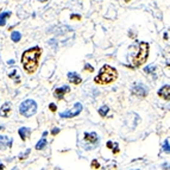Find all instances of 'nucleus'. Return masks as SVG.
Listing matches in <instances>:
<instances>
[{
  "mask_svg": "<svg viewBox=\"0 0 170 170\" xmlns=\"http://www.w3.org/2000/svg\"><path fill=\"white\" fill-rule=\"evenodd\" d=\"M149 56V44L147 42H137L129 48V59L130 63L133 68H138L147 62Z\"/></svg>",
  "mask_w": 170,
  "mask_h": 170,
  "instance_id": "obj_1",
  "label": "nucleus"
},
{
  "mask_svg": "<svg viewBox=\"0 0 170 170\" xmlns=\"http://www.w3.org/2000/svg\"><path fill=\"white\" fill-rule=\"evenodd\" d=\"M42 55V49L39 47H33L24 51L22 55V64L24 70L29 74H33L39 63V59Z\"/></svg>",
  "mask_w": 170,
  "mask_h": 170,
  "instance_id": "obj_2",
  "label": "nucleus"
},
{
  "mask_svg": "<svg viewBox=\"0 0 170 170\" xmlns=\"http://www.w3.org/2000/svg\"><path fill=\"white\" fill-rule=\"evenodd\" d=\"M118 77V71L114 67H111L108 64H105L100 69L99 74L95 76L94 81L99 85H108L113 82Z\"/></svg>",
  "mask_w": 170,
  "mask_h": 170,
  "instance_id": "obj_3",
  "label": "nucleus"
},
{
  "mask_svg": "<svg viewBox=\"0 0 170 170\" xmlns=\"http://www.w3.org/2000/svg\"><path fill=\"white\" fill-rule=\"evenodd\" d=\"M19 112H20V114L24 116V117L26 118L32 117L36 112H37V104H36V101L31 99L24 100L23 102L19 105Z\"/></svg>",
  "mask_w": 170,
  "mask_h": 170,
  "instance_id": "obj_4",
  "label": "nucleus"
},
{
  "mask_svg": "<svg viewBox=\"0 0 170 170\" xmlns=\"http://www.w3.org/2000/svg\"><path fill=\"white\" fill-rule=\"evenodd\" d=\"M83 147L86 149V150H92L94 147H98V144H99V136L96 135L95 132H92V133H89V132H85L83 133Z\"/></svg>",
  "mask_w": 170,
  "mask_h": 170,
  "instance_id": "obj_5",
  "label": "nucleus"
},
{
  "mask_svg": "<svg viewBox=\"0 0 170 170\" xmlns=\"http://www.w3.org/2000/svg\"><path fill=\"white\" fill-rule=\"evenodd\" d=\"M81 112H82V104L76 102L75 105L73 106L71 110H68V111H65V112H61L59 116H61V118H73V117L79 116Z\"/></svg>",
  "mask_w": 170,
  "mask_h": 170,
  "instance_id": "obj_6",
  "label": "nucleus"
},
{
  "mask_svg": "<svg viewBox=\"0 0 170 170\" xmlns=\"http://www.w3.org/2000/svg\"><path fill=\"white\" fill-rule=\"evenodd\" d=\"M131 93L136 95V96H142V98H145L149 93V89L144 83H136L133 85V87L131 89Z\"/></svg>",
  "mask_w": 170,
  "mask_h": 170,
  "instance_id": "obj_7",
  "label": "nucleus"
},
{
  "mask_svg": "<svg viewBox=\"0 0 170 170\" xmlns=\"http://www.w3.org/2000/svg\"><path fill=\"white\" fill-rule=\"evenodd\" d=\"M158 96H161L164 100H170V86L169 85H164L163 87L158 90Z\"/></svg>",
  "mask_w": 170,
  "mask_h": 170,
  "instance_id": "obj_8",
  "label": "nucleus"
},
{
  "mask_svg": "<svg viewBox=\"0 0 170 170\" xmlns=\"http://www.w3.org/2000/svg\"><path fill=\"white\" fill-rule=\"evenodd\" d=\"M70 89H69V87L68 86H63V87H59L56 88L55 90H54V95L57 98V99H62L63 96H64L65 93H68Z\"/></svg>",
  "mask_w": 170,
  "mask_h": 170,
  "instance_id": "obj_9",
  "label": "nucleus"
},
{
  "mask_svg": "<svg viewBox=\"0 0 170 170\" xmlns=\"http://www.w3.org/2000/svg\"><path fill=\"white\" fill-rule=\"evenodd\" d=\"M68 80L74 85H80L82 82V77H80V75L77 73H68Z\"/></svg>",
  "mask_w": 170,
  "mask_h": 170,
  "instance_id": "obj_10",
  "label": "nucleus"
},
{
  "mask_svg": "<svg viewBox=\"0 0 170 170\" xmlns=\"http://www.w3.org/2000/svg\"><path fill=\"white\" fill-rule=\"evenodd\" d=\"M10 112H11V104L10 102H5L4 105L1 106V108H0V116L1 117H8Z\"/></svg>",
  "mask_w": 170,
  "mask_h": 170,
  "instance_id": "obj_11",
  "label": "nucleus"
},
{
  "mask_svg": "<svg viewBox=\"0 0 170 170\" xmlns=\"http://www.w3.org/2000/svg\"><path fill=\"white\" fill-rule=\"evenodd\" d=\"M30 132H31V130H30L29 127H20V129H19V131H18V133H19L20 138H22L23 141H25V139L29 137Z\"/></svg>",
  "mask_w": 170,
  "mask_h": 170,
  "instance_id": "obj_12",
  "label": "nucleus"
},
{
  "mask_svg": "<svg viewBox=\"0 0 170 170\" xmlns=\"http://www.w3.org/2000/svg\"><path fill=\"white\" fill-rule=\"evenodd\" d=\"M4 145V147H10L12 144V139L10 137H6V136H0V145Z\"/></svg>",
  "mask_w": 170,
  "mask_h": 170,
  "instance_id": "obj_13",
  "label": "nucleus"
},
{
  "mask_svg": "<svg viewBox=\"0 0 170 170\" xmlns=\"http://www.w3.org/2000/svg\"><path fill=\"white\" fill-rule=\"evenodd\" d=\"M11 16V12H3L0 13V26H4L6 24V19Z\"/></svg>",
  "mask_w": 170,
  "mask_h": 170,
  "instance_id": "obj_14",
  "label": "nucleus"
},
{
  "mask_svg": "<svg viewBox=\"0 0 170 170\" xmlns=\"http://www.w3.org/2000/svg\"><path fill=\"white\" fill-rule=\"evenodd\" d=\"M107 147H108V149H113V152H114V153L119 152V147H118V143L107 142Z\"/></svg>",
  "mask_w": 170,
  "mask_h": 170,
  "instance_id": "obj_15",
  "label": "nucleus"
},
{
  "mask_svg": "<svg viewBox=\"0 0 170 170\" xmlns=\"http://www.w3.org/2000/svg\"><path fill=\"white\" fill-rule=\"evenodd\" d=\"M108 111H110V107L104 105L99 108V114L101 116V117H106V116H107V113H108Z\"/></svg>",
  "mask_w": 170,
  "mask_h": 170,
  "instance_id": "obj_16",
  "label": "nucleus"
},
{
  "mask_svg": "<svg viewBox=\"0 0 170 170\" xmlns=\"http://www.w3.org/2000/svg\"><path fill=\"white\" fill-rule=\"evenodd\" d=\"M45 145H47V139H45V137H43L41 141L37 143V145H36V150H42V149H44Z\"/></svg>",
  "mask_w": 170,
  "mask_h": 170,
  "instance_id": "obj_17",
  "label": "nucleus"
},
{
  "mask_svg": "<svg viewBox=\"0 0 170 170\" xmlns=\"http://www.w3.org/2000/svg\"><path fill=\"white\" fill-rule=\"evenodd\" d=\"M20 38H22V35H20V32H18V31H13L11 35V39L13 42H19L20 41Z\"/></svg>",
  "mask_w": 170,
  "mask_h": 170,
  "instance_id": "obj_18",
  "label": "nucleus"
},
{
  "mask_svg": "<svg viewBox=\"0 0 170 170\" xmlns=\"http://www.w3.org/2000/svg\"><path fill=\"white\" fill-rule=\"evenodd\" d=\"M162 149H163V151L164 152H170V144H169V139H165L164 143L162 144Z\"/></svg>",
  "mask_w": 170,
  "mask_h": 170,
  "instance_id": "obj_19",
  "label": "nucleus"
},
{
  "mask_svg": "<svg viewBox=\"0 0 170 170\" xmlns=\"http://www.w3.org/2000/svg\"><path fill=\"white\" fill-rule=\"evenodd\" d=\"M155 70H156V67H155V65L147 67V68H145V69H144V71H145V73H149V74H152Z\"/></svg>",
  "mask_w": 170,
  "mask_h": 170,
  "instance_id": "obj_20",
  "label": "nucleus"
},
{
  "mask_svg": "<svg viewBox=\"0 0 170 170\" xmlns=\"http://www.w3.org/2000/svg\"><path fill=\"white\" fill-rule=\"evenodd\" d=\"M49 108H50V111L51 112H55L56 110H57V107H56L55 104H50V105H49Z\"/></svg>",
  "mask_w": 170,
  "mask_h": 170,
  "instance_id": "obj_21",
  "label": "nucleus"
},
{
  "mask_svg": "<svg viewBox=\"0 0 170 170\" xmlns=\"http://www.w3.org/2000/svg\"><path fill=\"white\" fill-rule=\"evenodd\" d=\"M59 132V129H57V127H55V129H53L51 130V133H53V136H55V135H57Z\"/></svg>",
  "mask_w": 170,
  "mask_h": 170,
  "instance_id": "obj_22",
  "label": "nucleus"
},
{
  "mask_svg": "<svg viewBox=\"0 0 170 170\" xmlns=\"http://www.w3.org/2000/svg\"><path fill=\"white\" fill-rule=\"evenodd\" d=\"M86 70H88V71H93L94 70V68L92 67L90 64H86Z\"/></svg>",
  "mask_w": 170,
  "mask_h": 170,
  "instance_id": "obj_23",
  "label": "nucleus"
},
{
  "mask_svg": "<svg viewBox=\"0 0 170 170\" xmlns=\"http://www.w3.org/2000/svg\"><path fill=\"white\" fill-rule=\"evenodd\" d=\"M70 18L71 19H77V20H80V19H81V17H80V16H76V14H71Z\"/></svg>",
  "mask_w": 170,
  "mask_h": 170,
  "instance_id": "obj_24",
  "label": "nucleus"
},
{
  "mask_svg": "<svg viewBox=\"0 0 170 170\" xmlns=\"http://www.w3.org/2000/svg\"><path fill=\"white\" fill-rule=\"evenodd\" d=\"M92 165H93L94 168H99V167H100V165L98 164V161H96V159H94V161H93V164H92Z\"/></svg>",
  "mask_w": 170,
  "mask_h": 170,
  "instance_id": "obj_25",
  "label": "nucleus"
},
{
  "mask_svg": "<svg viewBox=\"0 0 170 170\" xmlns=\"http://www.w3.org/2000/svg\"><path fill=\"white\" fill-rule=\"evenodd\" d=\"M162 168H163V169H170V164H167V163H164V164L162 165Z\"/></svg>",
  "mask_w": 170,
  "mask_h": 170,
  "instance_id": "obj_26",
  "label": "nucleus"
},
{
  "mask_svg": "<svg viewBox=\"0 0 170 170\" xmlns=\"http://www.w3.org/2000/svg\"><path fill=\"white\" fill-rule=\"evenodd\" d=\"M16 73H17V71H16V70H13V73H11V74H10V77H12V76H13V75H14V74H16Z\"/></svg>",
  "mask_w": 170,
  "mask_h": 170,
  "instance_id": "obj_27",
  "label": "nucleus"
},
{
  "mask_svg": "<svg viewBox=\"0 0 170 170\" xmlns=\"http://www.w3.org/2000/svg\"><path fill=\"white\" fill-rule=\"evenodd\" d=\"M0 170H4V164H0Z\"/></svg>",
  "mask_w": 170,
  "mask_h": 170,
  "instance_id": "obj_28",
  "label": "nucleus"
},
{
  "mask_svg": "<svg viewBox=\"0 0 170 170\" xmlns=\"http://www.w3.org/2000/svg\"><path fill=\"white\" fill-rule=\"evenodd\" d=\"M38 1H41V3H44V1H47V0H38Z\"/></svg>",
  "mask_w": 170,
  "mask_h": 170,
  "instance_id": "obj_29",
  "label": "nucleus"
},
{
  "mask_svg": "<svg viewBox=\"0 0 170 170\" xmlns=\"http://www.w3.org/2000/svg\"><path fill=\"white\" fill-rule=\"evenodd\" d=\"M168 65H169V67H170V61H169V62H168Z\"/></svg>",
  "mask_w": 170,
  "mask_h": 170,
  "instance_id": "obj_30",
  "label": "nucleus"
},
{
  "mask_svg": "<svg viewBox=\"0 0 170 170\" xmlns=\"http://www.w3.org/2000/svg\"><path fill=\"white\" fill-rule=\"evenodd\" d=\"M125 1H126V3H129V1H130V0H125Z\"/></svg>",
  "mask_w": 170,
  "mask_h": 170,
  "instance_id": "obj_31",
  "label": "nucleus"
}]
</instances>
